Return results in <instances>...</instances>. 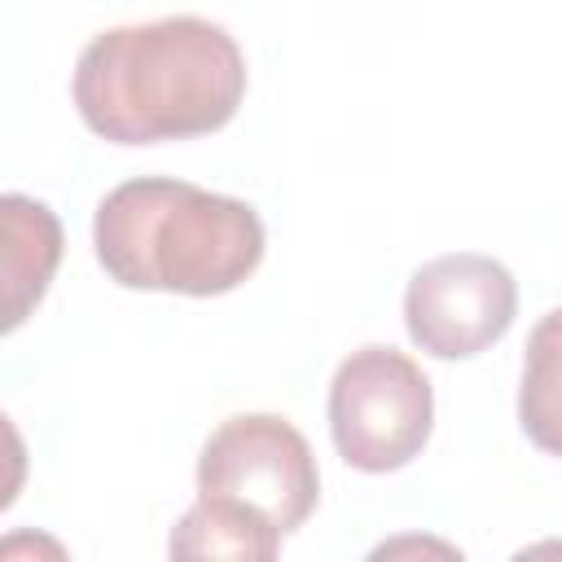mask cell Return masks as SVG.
<instances>
[{"mask_svg":"<svg viewBox=\"0 0 562 562\" xmlns=\"http://www.w3.org/2000/svg\"><path fill=\"white\" fill-rule=\"evenodd\" d=\"M75 110L110 145H162L220 132L246 97L237 40L176 13L92 35L75 61Z\"/></svg>","mask_w":562,"mask_h":562,"instance_id":"obj_1","label":"cell"},{"mask_svg":"<svg viewBox=\"0 0 562 562\" xmlns=\"http://www.w3.org/2000/svg\"><path fill=\"white\" fill-rule=\"evenodd\" d=\"M558 312H549L531 338V360L522 364V400H518V417L522 430L544 448L558 452L553 426H558V400H553V382H558Z\"/></svg>","mask_w":562,"mask_h":562,"instance_id":"obj_8","label":"cell"},{"mask_svg":"<svg viewBox=\"0 0 562 562\" xmlns=\"http://www.w3.org/2000/svg\"><path fill=\"white\" fill-rule=\"evenodd\" d=\"M66 233L48 202L0 193V338L22 329L61 268Z\"/></svg>","mask_w":562,"mask_h":562,"instance_id":"obj_6","label":"cell"},{"mask_svg":"<svg viewBox=\"0 0 562 562\" xmlns=\"http://www.w3.org/2000/svg\"><path fill=\"white\" fill-rule=\"evenodd\" d=\"M105 277L123 290L211 299L263 263V220L250 202L171 176L114 184L92 220Z\"/></svg>","mask_w":562,"mask_h":562,"instance_id":"obj_2","label":"cell"},{"mask_svg":"<svg viewBox=\"0 0 562 562\" xmlns=\"http://www.w3.org/2000/svg\"><path fill=\"white\" fill-rule=\"evenodd\" d=\"M26 474H31V452H26V439L22 430L0 413V514L22 496L26 487Z\"/></svg>","mask_w":562,"mask_h":562,"instance_id":"obj_9","label":"cell"},{"mask_svg":"<svg viewBox=\"0 0 562 562\" xmlns=\"http://www.w3.org/2000/svg\"><path fill=\"white\" fill-rule=\"evenodd\" d=\"M435 430V391L422 364L395 347L351 351L329 382V435L338 457L364 474L404 470Z\"/></svg>","mask_w":562,"mask_h":562,"instance_id":"obj_3","label":"cell"},{"mask_svg":"<svg viewBox=\"0 0 562 562\" xmlns=\"http://www.w3.org/2000/svg\"><path fill=\"white\" fill-rule=\"evenodd\" d=\"M198 496L246 509L272 531H299L321 501L312 443L277 413L220 422L198 452Z\"/></svg>","mask_w":562,"mask_h":562,"instance_id":"obj_4","label":"cell"},{"mask_svg":"<svg viewBox=\"0 0 562 562\" xmlns=\"http://www.w3.org/2000/svg\"><path fill=\"white\" fill-rule=\"evenodd\" d=\"M171 558H228V562H272L281 553V531L250 518L237 505L198 496L167 540Z\"/></svg>","mask_w":562,"mask_h":562,"instance_id":"obj_7","label":"cell"},{"mask_svg":"<svg viewBox=\"0 0 562 562\" xmlns=\"http://www.w3.org/2000/svg\"><path fill=\"white\" fill-rule=\"evenodd\" d=\"M518 316L514 272L479 250L422 263L404 290V329L435 360H470L501 342Z\"/></svg>","mask_w":562,"mask_h":562,"instance_id":"obj_5","label":"cell"}]
</instances>
